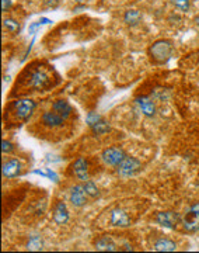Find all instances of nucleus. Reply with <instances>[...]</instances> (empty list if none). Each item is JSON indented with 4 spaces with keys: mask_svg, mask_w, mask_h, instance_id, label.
Instances as JSON below:
<instances>
[{
    "mask_svg": "<svg viewBox=\"0 0 199 253\" xmlns=\"http://www.w3.org/2000/svg\"><path fill=\"white\" fill-rule=\"evenodd\" d=\"M59 3V0H44L45 7H55Z\"/></svg>",
    "mask_w": 199,
    "mask_h": 253,
    "instance_id": "cd10ccee",
    "label": "nucleus"
},
{
    "mask_svg": "<svg viewBox=\"0 0 199 253\" xmlns=\"http://www.w3.org/2000/svg\"><path fill=\"white\" fill-rule=\"evenodd\" d=\"M125 158H127L125 150L119 148V146L107 148V149L102 150V153H101V159L107 166H118Z\"/></svg>",
    "mask_w": 199,
    "mask_h": 253,
    "instance_id": "39448f33",
    "label": "nucleus"
},
{
    "mask_svg": "<svg viewBox=\"0 0 199 253\" xmlns=\"http://www.w3.org/2000/svg\"><path fill=\"white\" fill-rule=\"evenodd\" d=\"M96 249L101 251V252H115L118 251V245L115 244V241L111 236H101L96 241Z\"/></svg>",
    "mask_w": 199,
    "mask_h": 253,
    "instance_id": "dca6fc26",
    "label": "nucleus"
},
{
    "mask_svg": "<svg viewBox=\"0 0 199 253\" xmlns=\"http://www.w3.org/2000/svg\"><path fill=\"white\" fill-rule=\"evenodd\" d=\"M150 61L156 65H164L171 59L174 54V44L170 39H159L147 49Z\"/></svg>",
    "mask_w": 199,
    "mask_h": 253,
    "instance_id": "f257e3e1",
    "label": "nucleus"
},
{
    "mask_svg": "<svg viewBox=\"0 0 199 253\" xmlns=\"http://www.w3.org/2000/svg\"><path fill=\"white\" fill-rule=\"evenodd\" d=\"M52 158H55V156H52ZM48 160H49V162H51V160H52V162H54V160L55 162H59L58 159H51V155H48Z\"/></svg>",
    "mask_w": 199,
    "mask_h": 253,
    "instance_id": "c85d7f7f",
    "label": "nucleus"
},
{
    "mask_svg": "<svg viewBox=\"0 0 199 253\" xmlns=\"http://www.w3.org/2000/svg\"><path fill=\"white\" fill-rule=\"evenodd\" d=\"M21 162L18 159H10L7 162L3 163V168H1V173H3V178L6 179H14L20 176L21 173Z\"/></svg>",
    "mask_w": 199,
    "mask_h": 253,
    "instance_id": "ddd939ff",
    "label": "nucleus"
},
{
    "mask_svg": "<svg viewBox=\"0 0 199 253\" xmlns=\"http://www.w3.org/2000/svg\"><path fill=\"white\" fill-rule=\"evenodd\" d=\"M3 26H4V28H6L7 31L13 33V34H16V33H18V31H20V23L13 19L4 20V21H3Z\"/></svg>",
    "mask_w": 199,
    "mask_h": 253,
    "instance_id": "5701e85b",
    "label": "nucleus"
},
{
    "mask_svg": "<svg viewBox=\"0 0 199 253\" xmlns=\"http://www.w3.org/2000/svg\"><path fill=\"white\" fill-rule=\"evenodd\" d=\"M154 251L157 252H174L177 249V244L171 241V239H167V238H160L157 239L153 245Z\"/></svg>",
    "mask_w": 199,
    "mask_h": 253,
    "instance_id": "a211bd4d",
    "label": "nucleus"
},
{
    "mask_svg": "<svg viewBox=\"0 0 199 253\" xmlns=\"http://www.w3.org/2000/svg\"><path fill=\"white\" fill-rule=\"evenodd\" d=\"M181 219L182 217L174 211H164V213H159L156 216V222L164 228H168V229H175L177 225L181 224Z\"/></svg>",
    "mask_w": 199,
    "mask_h": 253,
    "instance_id": "0eeeda50",
    "label": "nucleus"
},
{
    "mask_svg": "<svg viewBox=\"0 0 199 253\" xmlns=\"http://www.w3.org/2000/svg\"><path fill=\"white\" fill-rule=\"evenodd\" d=\"M27 249L28 251H42V249H44L42 238H41L39 235L31 236V238H30V241L27 242Z\"/></svg>",
    "mask_w": 199,
    "mask_h": 253,
    "instance_id": "aec40b11",
    "label": "nucleus"
},
{
    "mask_svg": "<svg viewBox=\"0 0 199 253\" xmlns=\"http://www.w3.org/2000/svg\"><path fill=\"white\" fill-rule=\"evenodd\" d=\"M13 110L16 112V117H17L20 121H28V118L33 115V112L35 110L36 104L35 102L30 100V99H23V100H17L11 104Z\"/></svg>",
    "mask_w": 199,
    "mask_h": 253,
    "instance_id": "20e7f679",
    "label": "nucleus"
},
{
    "mask_svg": "<svg viewBox=\"0 0 199 253\" xmlns=\"http://www.w3.org/2000/svg\"><path fill=\"white\" fill-rule=\"evenodd\" d=\"M72 172L73 175L76 176V179L80 180L82 183L90 180L89 179V163H87V160L84 159V158H77L73 162Z\"/></svg>",
    "mask_w": 199,
    "mask_h": 253,
    "instance_id": "f8f14e48",
    "label": "nucleus"
},
{
    "mask_svg": "<svg viewBox=\"0 0 199 253\" xmlns=\"http://www.w3.org/2000/svg\"><path fill=\"white\" fill-rule=\"evenodd\" d=\"M49 83V76L46 73L44 69H38V71H34L31 76H30V80H28V84L30 87L33 89H36V90H42L45 89L46 86Z\"/></svg>",
    "mask_w": 199,
    "mask_h": 253,
    "instance_id": "9d476101",
    "label": "nucleus"
},
{
    "mask_svg": "<svg viewBox=\"0 0 199 253\" xmlns=\"http://www.w3.org/2000/svg\"><path fill=\"white\" fill-rule=\"evenodd\" d=\"M73 1H76V3H84L86 0H73Z\"/></svg>",
    "mask_w": 199,
    "mask_h": 253,
    "instance_id": "c756f323",
    "label": "nucleus"
},
{
    "mask_svg": "<svg viewBox=\"0 0 199 253\" xmlns=\"http://www.w3.org/2000/svg\"><path fill=\"white\" fill-rule=\"evenodd\" d=\"M1 150H3V153H11V152L14 150V146H13L11 142L4 140L1 142Z\"/></svg>",
    "mask_w": 199,
    "mask_h": 253,
    "instance_id": "a878e982",
    "label": "nucleus"
},
{
    "mask_svg": "<svg viewBox=\"0 0 199 253\" xmlns=\"http://www.w3.org/2000/svg\"><path fill=\"white\" fill-rule=\"evenodd\" d=\"M83 186H84V190H86L87 196L91 197V198H99L100 190L99 187L96 186V183H94V181L87 180V181H84V183H83Z\"/></svg>",
    "mask_w": 199,
    "mask_h": 253,
    "instance_id": "412c9836",
    "label": "nucleus"
},
{
    "mask_svg": "<svg viewBox=\"0 0 199 253\" xmlns=\"http://www.w3.org/2000/svg\"><path fill=\"white\" fill-rule=\"evenodd\" d=\"M52 110L55 112H58L62 118L67 120L70 115L73 114V107L69 104V102L66 100H56L54 104H52Z\"/></svg>",
    "mask_w": 199,
    "mask_h": 253,
    "instance_id": "f3484780",
    "label": "nucleus"
},
{
    "mask_svg": "<svg viewBox=\"0 0 199 253\" xmlns=\"http://www.w3.org/2000/svg\"><path fill=\"white\" fill-rule=\"evenodd\" d=\"M52 21L49 19H46V17H44V19L38 20V21H35V23H33V24H30V28H28V31H30V34H36L38 33V30L42 27L44 24H51Z\"/></svg>",
    "mask_w": 199,
    "mask_h": 253,
    "instance_id": "b1692460",
    "label": "nucleus"
},
{
    "mask_svg": "<svg viewBox=\"0 0 199 253\" xmlns=\"http://www.w3.org/2000/svg\"><path fill=\"white\" fill-rule=\"evenodd\" d=\"M41 121L45 127L49 128H58V127H62L65 124V118H62L58 112L52 111H45L41 117Z\"/></svg>",
    "mask_w": 199,
    "mask_h": 253,
    "instance_id": "4468645a",
    "label": "nucleus"
},
{
    "mask_svg": "<svg viewBox=\"0 0 199 253\" xmlns=\"http://www.w3.org/2000/svg\"><path fill=\"white\" fill-rule=\"evenodd\" d=\"M11 7V0H1V10L7 11Z\"/></svg>",
    "mask_w": 199,
    "mask_h": 253,
    "instance_id": "bb28decb",
    "label": "nucleus"
},
{
    "mask_svg": "<svg viewBox=\"0 0 199 253\" xmlns=\"http://www.w3.org/2000/svg\"><path fill=\"white\" fill-rule=\"evenodd\" d=\"M69 211L64 201H58L54 208V221L58 225H65L69 222Z\"/></svg>",
    "mask_w": 199,
    "mask_h": 253,
    "instance_id": "2eb2a0df",
    "label": "nucleus"
},
{
    "mask_svg": "<svg viewBox=\"0 0 199 253\" xmlns=\"http://www.w3.org/2000/svg\"><path fill=\"white\" fill-rule=\"evenodd\" d=\"M87 193L84 190V186L82 184H76V186H72L70 187V191H69V200L72 203L73 206L80 208V207L86 206L87 203Z\"/></svg>",
    "mask_w": 199,
    "mask_h": 253,
    "instance_id": "6e6552de",
    "label": "nucleus"
},
{
    "mask_svg": "<svg viewBox=\"0 0 199 253\" xmlns=\"http://www.w3.org/2000/svg\"><path fill=\"white\" fill-rule=\"evenodd\" d=\"M170 1L177 9L182 10V11H188L190 10V0H170Z\"/></svg>",
    "mask_w": 199,
    "mask_h": 253,
    "instance_id": "393cba45",
    "label": "nucleus"
},
{
    "mask_svg": "<svg viewBox=\"0 0 199 253\" xmlns=\"http://www.w3.org/2000/svg\"><path fill=\"white\" fill-rule=\"evenodd\" d=\"M195 24H197V26H199V16L197 17V19H195Z\"/></svg>",
    "mask_w": 199,
    "mask_h": 253,
    "instance_id": "7c9ffc66",
    "label": "nucleus"
},
{
    "mask_svg": "<svg viewBox=\"0 0 199 253\" xmlns=\"http://www.w3.org/2000/svg\"><path fill=\"white\" fill-rule=\"evenodd\" d=\"M86 122L96 135H104L109 131V124L100 114L90 111L86 117Z\"/></svg>",
    "mask_w": 199,
    "mask_h": 253,
    "instance_id": "423d86ee",
    "label": "nucleus"
},
{
    "mask_svg": "<svg viewBox=\"0 0 199 253\" xmlns=\"http://www.w3.org/2000/svg\"><path fill=\"white\" fill-rule=\"evenodd\" d=\"M124 21L127 23L128 26H132V27L137 26L142 21V14L137 10H128L125 16H124Z\"/></svg>",
    "mask_w": 199,
    "mask_h": 253,
    "instance_id": "6ab92c4d",
    "label": "nucleus"
},
{
    "mask_svg": "<svg viewBox=\"0 0 199 253\" xmlns=\"http://www.w3.org/2000/svg\"><path fill=\"white\" fill-rule=\"evenodd\" d=\"M34 175H39V176H44V178H48V179H51V180H54V181H58L59 180V178H58V175L55 173L54 170L52 169H41V170H34L33 172Z\"/></svg>",
    "mask_w": 199,
    "mask_h": 253,
    "instance_id": "4be33fe9",
    "label": "nucleus"
},
{
    "mask_svg": "<svg viewBox=\"0 0 199 253\" xmlns=\"http://www.w3.org/2000/svg\"><path fill=\"white\" fill-rule=\"evenodd\" d=\"M109 224L111 226H117V228H127L131 225V218L127 211L121 208H114L109 213Z\"/></svg>",
    "mask_w": 199,
    "mask_h": 253,
    "instance_id": "1a4fd4ad",
    "label": "nucleus"
},
{
    "mask_svg": "<svg viewBox=\"0 0 199 253\" xmlns=\"http://www.w3.org/2000/svg\"><path fill=\"white\" fill-rule=\"evenodd\" d=\"M135 104L137 106L139 111L142 112L146 117H154L156 115V103L150 97H146V96H139L135 99Z\"/></svg>",
    "mask_w": 199,
    "mask_h": 253,
    "instance_id": "9b49d317",
    "label": "nucleus"
},
{
    "mask_svg": "<svg viewBox=\"0 0 199 253\" xmlns=\"http://www.w3.org/2000/svg\"><path fill=\"white\" fill-rule=\"evenodd\" d=\"M181 224L187 232L199 231V203H195L187 210L181 219Z\"/></svg>",
    "mask_w": 199,
    "mask_h": 253,
    "instance_id": "7ed1b4c3",
    "label": "nucleus"
},
{
    "mask_svg": "<svg viewBox=\"0 0 199 253\" xmlns=\"http://www.w3.org/2000/svg\"><path fill=\"white\" fill-rule=\"evenodd\" d=\"M142 169V163L140 160L136 159L133 156H127L125 159L122 160L117 166V173L121 178H132L135 176L136 173H139Z\"/></svg>",
    "mask_w": 199,
    "mask_h": 253,
    "instance_id": "f03ea898",
    "label": "nucleus"
}]
</instances>
